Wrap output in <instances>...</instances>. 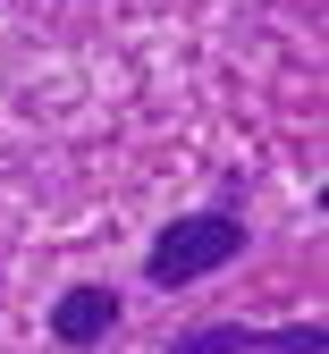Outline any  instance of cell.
Wrapping results in <instances>:
<instances>
[{"mask_svg":"<svg viewBox=\"0 0 329 354\" xmlns=\"http://www.w3.org/2000/svg\"><path fill=\"white\" fill-rule=\"evenodd\" d=\"M110 329H118V287H102V279H85L51 304V346H68V354H93Z\"/></svg>","mask_w":329,"mask_h":354,"instance_id":"obj_3","label":"cell"},{"mask_svg":"<svg viewBox=\"0 0 329 354\" xmlns=\"http://www.w3.org/2000/svg\"><path fill=\"white\" fill-rule=\"evenodd\" d=\"M169 354H329L321 321H287V329H254V321H195L177 329Z\"/></svg>","mask_w":329,"mask_h":354,"instance_id":"obj_2","label":"cell"},{"mask_svg":"<svg viewBox=\"0 0 329 354\" xmlns=\"http://www.w3.org/2000/svg\"><path fill=\"white\" fill-rule=\"evenodd\" d=\"M237 253H245V219H237V203L177 211L169 228L152 236V253H144V287H161V295L203 287V279H211V270H228Z\"/></svg>","mask_w":329,"mask_h":354,"instance_id":"obj_1","label":"cell"}]
</instances>
